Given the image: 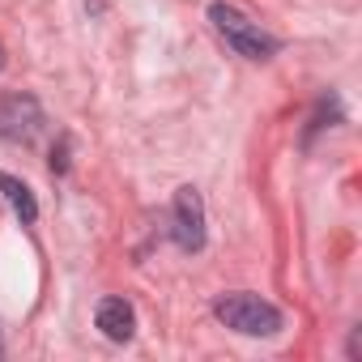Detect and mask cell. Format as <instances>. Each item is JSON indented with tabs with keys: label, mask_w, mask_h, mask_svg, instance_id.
I'll return each mask as SVG.
<instances>
[{
	"label": "cell",
	"mask_w": 362,
	"mask_h": 362,
	"mask_svg": "<svg viewBox=\"0 0 362 362\" xmlns=\"http://www.w3.org/2000/svg\"><path fill=\"white\" fill-rule=\"evenodd\" d=\"M209 22L235 56H243V60H273L277 56V39L269 30H260V22H252L247 13L226 5V0H214L209 5Z\"/></svg>",
	"instance_id": "1"
},
{
	"label": "cell",
	"mask_w": 362,
	"mask_h": 362,
	"mask_svg": "<svg viewBox=\"0 0 362 362\" xmlns=\"http://www.w3.org/2000/svg\"><path fill=\"white\" fill-rule=\"evenodd\" d=\"M214 315H218L230 332H243V337H277V332H281V311H277L269 298L247 294V290L218 294V298H214Z\"/></svg>",
	"instance_id": "2"
},
{
	"label": "cell",
	"mask_w": 362,
	"mask_h": 362,
	"mask_svg": "<svg viewBox=\"0 0 362 362\" xmlns=\"http://www.w3.org/2000/svg\"><path fill=\"white\" fill-rule=\"evenodd\" d=\"M170 239L184 252H201L205 247V205L197 188H179L175 205H170Z\"/></svg>",
	"instance_id": "3"
},
{
	"label": "cell",
	"mask_w": 362,
	"mask_h": 362,
	"mask_svg": "<svg viewBox=\"0 0 362 362\" xmlns=\"http://www.w3.org/2000/svg\"><path fill=\"white\" fill-rule=\"evenodd\" d=\"M43 132V107L30 94H9L0 98V136L13 145H30Z\"/></svg>",
	"instance_id": "4"
},
{
	"label": "cell",
	"mask_w": 362,
	"mask_h": 362,
	"mask_svg": "<svg viewBox=\"0 0 362 362\" xmlns=\"http://www.w3.org/2000/svg\"><path fill=\"white\" fill-rule=\"evenodd\" d=\"M94 320H98L107 341H132V332H136V311L128 298H103Z\"/></svg>",
	"instance_id": "5"
},
{
	"label": "cell",
	"mask_w": 362,
	"mask_h": 362,
	"mask_svg": "<svg viewBox=\"0 0 362 362\" xmlns=\"http://www.w3.org/2000/svg\"><path fill=\"white\" fill-rule=\"evenodd\" d=\"M0 197H5L9 209L22 218V226H35V218H39V201H35V192L22 184V179H13V175L0 170Z\"/></svg>",
	"instance_id": "6"
},
{
	"label": "cell",
	"mask_w": 362,
	"mask_h": 362,
	"mask_svg": "<svg viewBox=\"0 0 362 362\" xmlns=\"http://www.w3.org/2000/svg\"><path fill=\"white\" fill-rule=\"evenodd\" d=\"M0 64H5V52H0Z\"/></svg>",
	"instance_id": "7"
}]
</instances>
